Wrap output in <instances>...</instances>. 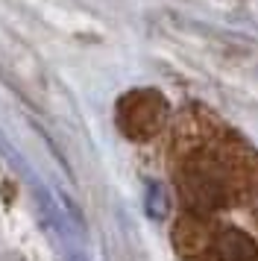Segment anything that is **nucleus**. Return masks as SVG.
I'll return each instance as SVG.
<instances>
[{
    "instance_id": "nucleus-1",
    "label": "nucleus",
    "mask_w": 258,
    "mask_h": 261,
    "mask_svg": "<svg viewBox=\"0 0 258 261\" xmlns=\"http://www.w3.org/2000/svg\"><path fill=\"white\" fill-rule=\"evenodd\" d=\"M167 100L156 88H132L117 100L115 106V120L117 129L126 135L129 141H152L162 132L167 120Z\"/></svg>"
},
{
    "instance_id": "nucleus-2",
    "label": "nucleus",
    "mask_w": 258,
    "mask_h": 261,
    "mask_svg": "<svg viewBox=\"0 0 258 261\" xmlns=\"http://www.w3.org/2000/svg\"><path fill=\"white\" fill-rule=\"evenodd\" d=\"M0 261H23V255H18V252H6V255H0Z\"/></svg>"
}]
</instances>
